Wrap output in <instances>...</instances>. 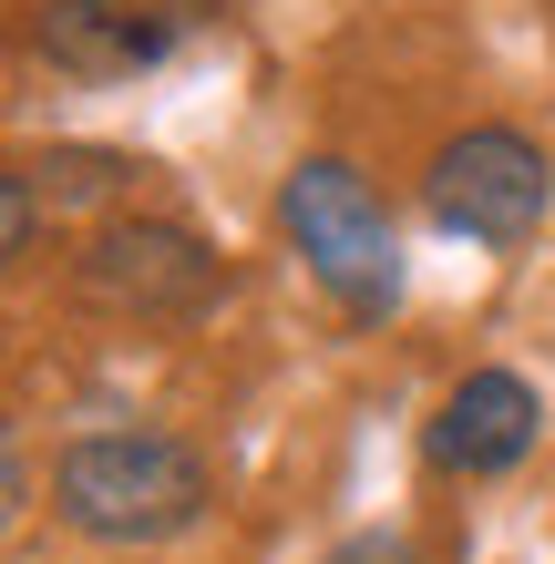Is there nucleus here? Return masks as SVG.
<instances>
[{
  "instance_id": "nucleus-1",
  "label": "nucleus",
  "mask_w": 555,
  "mask_h": 564,
  "mask_svg": "<svg viewBox=\"0 0 555 564\" xmlns=\"http://www.w3.org/2000/svg\"><path fill=\"white\" fill-rule=\"evenodd\" d=\"M216 503L206 452L175 431H73L52 452V523L83 544H175Z\"/></svg>"
},
{
  "instance_id": "nucleus-2",
  "label": "nucleus",
  "mask_w": 555,
  "mask_h": 564,
  "mask_svg": "<svg viewBox=\"0 0 555 564\" xmlns=\"http://www.w3.org/2000/svg\"><path fill=\"white\" fill-rule=\"evenodd\" d=\"M278 226L299 247L309 288L330 297L350 328H381L402 308V226H391L381 185L361 175L350 154H299L278 175Z\"/></svg>"
},
{
  "instance_id": "nucleus-3",
  "label": "nucleus",
  "mask_w": 555,
  "mask_h": 564,
  "mask_svg": "<svg viewBox=\"0 0 555 564\" xmlns=\"http://www.w3.org/2000/svg\"><path fill=\"white\" fill-rule=\"evenodd\" d=\"M73 297L124 328H185L226 297V257L175 216H104L93 247L73 257Z\"/></svg>"
},
{
  "instance_id": "nucleus-4",
  "label": "nucleus",
  "mask_w": 555,
  "mask_h": 564,
  "mask_svg": "<svg viewBox=\"0 0 555 564\" xmlns=\"http://www.w3.org/2000/svg\"><path fill=\"white\" fill-rule=\"evenodd\" d=\"M421 206L463 247H535L555 216V154L514 123H463L421 164Z\"/></svg>"
},
{
  "instance_id": "nucleus-5",
  "label": "nucleus",
  "mask_w": 555,
  "mask_h": 564,
  "mask_svg": "<svg viewBox=\"0 0 555 564\" xmlns=\"http://www.w3.org/2000/svg\"><path fill=\"white\" fill-rule=\"evenodd\" d=\"M226 21V0H31V62L62 83H145Z\"/></svg>"
},
{
  "instance_id": "nucleus-6",
  "label": "nucleus",
  "mask_w": 555,
  "mask_h": 564,
  "mask_svg": "<svg viewBox=\"0 0 555 564\" xmlns=\"http://www.w3.org/2000/svg\"><path fill=\"white\" fill-rule=\"evenodd\" d=\"M535 431H545V401L525 370H463L421 421V462L442 482H504L535 452Z\"/></svg>"
},
{
  "instance_id": "nucleus-7",
  "label": "nucleus",
  "mask_w": 555,
  "mask_h": 564,
  "mask_svg": "<svg viewBox=\"0 0 555 564\" xmlns=\"http://www.w3.org/2000/svg\"><path fill=\"white\" fill-rule=\"evenodd\" d=\"M31 164V185H42V206L52 216H93V206H124L154 164L135 154H114V144H42V154H21Z\"/></svg>"
},
{
  "instance_id": "nucleus-8",
  "label": "nucleus",
  "mask_w": 555,
  "mask_h": 564,
  "mask_svg": "<svg viewBox=\"0 0 555 564\" xmlns=\"http://www.w3.org/2000/svg\"><path fill=\"white\" fill-rule=\"evenodd\" d=\"M0 257H11V268L42 257V185H31V164L0 175Z\"/></svg>"
},
{
  "instance_id": "nucleus-9",
  "label": "nucleus",
  "mask_w": 555,
  "mask_h": 564,
  "mask_svg": "<svg viewBox=\"0 0 555 564\" xmlns=\"http://www.w3.org/2000/svg\"><path fill=\"white\" fill-rule=\"evenodd\" d=\"M319 564H421V554H412V534H350V544H330Z\"/></svg>"
}]
</instances>
